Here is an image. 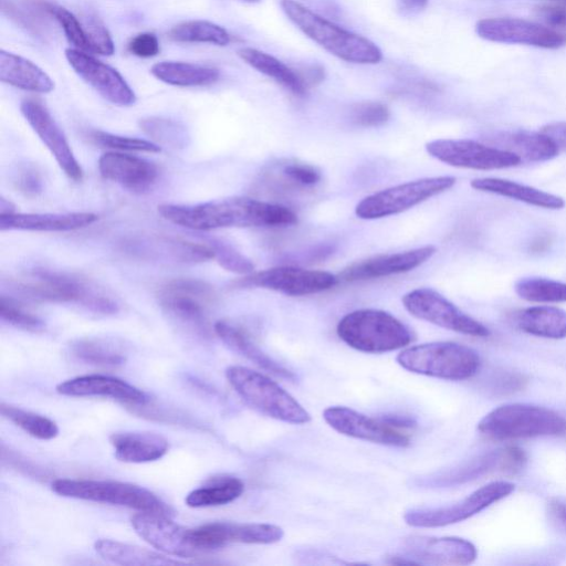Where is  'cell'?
<instances>
[{"label":"cell","instance_id":"obj_30","mask_svg":"<svg viewBox=\"0 0 566 566\" xmlns=\"http://www.w3.org/2000/svg\"><path fill=\"white\" fill-rule=\"evenodd\" d=\"M218 337L233 352L251 360L260 368L280 378L294 381L295 375L263 353L244 329L229 321H218L213 326Z\"/></svg>","mask_w":566,"mask_h":566},{"label":"cell","instance_id":"obj_8","mask_svg":"<svg viewBox=\"0 0 566 566\" xmlns=\"http://www.w3.org/2000/svg\"><path fill=\"white\" fill-rule=\"evenodd\" d=\"M52 491L65 497L106 503L138 512L172 516V509L151 491L126 482L108 480L57 479Z\"/></svg>","mask_w":566,"mask_h":566},{"label":"cell","instance_id":"obj_47","mask_svg":"<svg viewBox=\"0 0 566 566\" xmlns=\"http://www.w3.org/2000/svg\"><path fill=\"white\" fill-rule=\"evenodd\" d=\"M83 24L90 42L91 54L106 56L114 54V41L107 29L98 19L88 17Z\"/></svg>","mask_w":566,"mask_h":566},{"label":"cell","instance_id":"obj_57","mask_svg":"<svg viewBox=\"0 0 566 566\" xmlns=\"http://www.w3.org/2000/svg\"><path fill=\"white\" fill-rule=\"evenodd\" d=\"M428 0H397L398 9L402 14H415L427 7Z\"/></svg>","mask_w":566,"mask_h":566},{"label":"cell","instance_id":"obj_50","mask_svg":"<svg viewBox=\"0 0 566 566\" xmlns=\"http://www.w3.org/2000/svg\"><path fill=\"white\" fill-rule=\"evenodd\" d=\"M128 50L132 54L139 57H153L160 51L158 38L150 32H144L135 35L128 43Z\"/></svg>","mask_w":566,"mask_h":566},{"label":"cell","instance_id":"obj_42","mask_svg":"<svg viewBox=\"0 0 566 566\" xmlns=\"http://www.w3.org/2000/svg\"><path fill=\"white\" fill-rule=\"evenodd\" d=\"M86 137L94 145L116 151H135L150 154L161 151V147L153 140L122 136L103 130H90L86 134Z\"/></svg>","mask_w":566,"mask_h":566},{"label":"cell","instance_id":"obj_13","mask_svg":"<svg viewBox=\"0 0 566 566\" xmlns=\"http://www.w3.org/2000/svg\"><path fill=\"white\" fill-rule=\"evenodd\" d=\"M160 306L174 318L201 332H207L208 308L214 300L210 284L197 279H175L157 292Z\"/></svg>","mask_w":566,"mask_h":566},{"label":"cell","instance_id":"obj_1","mask_svg":"<svg viewBox=\"0 0 566 566\" xmlns=\"http://www.w3.org/2000/svg\"><path fill=\"white\" fill-rule=\"evenodd\" d=\"M159 214L177 226L197 231L222 228L285 227L297 222L289 208L248 197H228L196 205L164 203Z\"/></svg>","mask_w":566,"mask_h":566},{"label":"cell","instance_id":"obj_38","mask_svg":"<svg viewBox=\"0 0 566 566\" xmlns=\"http://www.w3.org/2000/svg\"><path fill=\"white\" fill-rule=\"evenodd\" d=\"M168 38L176 42L209 43L224 46L230 42V34L221 25L207 20L181 22L168 32Z\"/></svg>","mask_w":566,"mask_h":566},{"label":"cell","instance_id":"obj_6","mask_svg":"<svg viewBox=\"0 0 566 566\" xmlns=\"http://www.w3.org/2000/svg\"><path fill=\"white\" fill-rule=\"evenodd\" d=\"M226 377L248 405L268 417L293 424L311 421L307 410L268 376L248 367L230 366Z\"/></svg>","mask_w":566,"mask_h":566},{"label":"cell","instance_id":"obj_3","mask_svg":"<svg viewBox=\"0 0 566 566\" xmlns=\"http://www.w3.org/2000/svg\"><path fill=\"white\" fill-rule=\"evenodd\" d=\"M286 17L310 39L340 60L375 64L382 59L380 49L370 40L344 30L295 0H281Z\"/></svg>","mask_w":566,"mask_h":566},{"label":"cell","instance_id":"obj_5","mask_svg":"<svg viewBox=\"0 0 566 566\" xmlns=\"http://www.w3.org/2000/svg\"><path fill=\"white\" fill-rule=\"evenodd\" d=\"M478 430L493 440L562 436L566 433V419L545 407L506 403L488 412Z\"/></svg>","mask_w":566,"mask_h":566},{"label":"cell","instance_id":"obj_40","mask_svg":"<svg viewBox=\"0 0 566 566\" xmlns=\"http://www.w3.org/2000/svg\"><path fill=\"white\" fill-rule=\"evenodd\" d=\"M0 409L4 418L36 439L51 440L59 434L57 424L45 416L23 410L4 402L1 403Z\"/></svg>","mask_w":566,"mask_h":566},{"label":"cell","instance_id":"obj_11","mask_svg":"<svg viewBox=\"0 0 566 566\" xmlns=\"http://www.w3.org/2000/svg\"><path fill=\"white\" fill-rule=\"evenodd\" d=\"M515 485L507 481L490 482L461 501L439 507H413L403 514L412 527H441L462 522L509 496Z\"/></svg>","mask_w":566,"mask_h":566},{"label":"cell","instance_id":"obj_28","mask_svg":"<svg viewBox=\"0 0 566 566\" xmlns=\"http://www.w3.org/2000/svg\"><path fill=\"white\" fill-rule=\"evenodd\" d=\"M98 217L92 212L67 213H7L0 214L1 231H72L94 223Z\"/></svg>","mask_w":566,"mask_h":566},{"label":"cell","instance_id":"obj_4","mask_svg":"<svg viewBox=\"0 0 566 566\" xmlns=\"http://www.w3.org/2000/svg\"><path fill=\"white\" fill-rule=\"evenodd\" d=\"M338 337L349 347L369 354L402 348L411 343V331L388 312L375 308L353 311L338 322Z\"/></svg>","mask_w":566,"mask_h":566},{"label":"cell","instance_id":"obj_56","mask_svg":"<svg viewBox=\"0 0 566 566\" xmlns=\"http://www.w3.org/2000/svg\"><path fill=\"white\" fill-rule=\"evenodd\" d=\"M548 512L555 522L566 528V502L558 499L551 500Z\"/></svg>","mask_w":566,"mask_h":566},{"label":"cell","instance_id":"obj_20","mask_svg":"<svg viewBox=\"0 0 566 566\" xmlns=\"http://www.w3.org/2000/svg\"><path fill=\"white\" fill-rule=\"evenodd\" d=\"M171 516L138 512L130 523L135 532L156 549L171 556L193 557L197 552L189 541V528L174 522Z\"/></svg>","mask_w":566,"mask_h":566},{"label":"cell","instance_id":"obj_60","mask_svg":"<svg viewBox=\"0 0 566 566\" xmlns=\"http://www.w3.org/2000/svg\"><path fill=\"white\" fill-rule=\"evenodd\" d=\"M243 1H247V2H250V3H256V2H260L261 0H243Z\"/></svg>","mask_w":566,"mask_h":566},{"label":"cell","instance_id":"obj_23","mask_svg":"<svg viewBox=\"0 0 566 566\" xmlns=\"http://www.w3.org/2000/svg\"><path fill=\"white\" fill-rule=\"evenodd\" d=\"M436 251L433 245H426L373 256L353 263L344 269L337 277L345 282H355L409 272L428 261Z\"/></svg>","mask_w":566,"mask_h":566},{"label":"cell","instance_id":"obj_53","mask_svg":"<svg viewBox=\"0 0 566 566\" xmlns=\"http://www.w3.org/2000/svg\"><path fill=\"white\" fill-rule=\"evenodd\" d=\"M527 379L515 373L501 374L492 380V389L499 394H511L525 387Z\"/></svg>","mask_w":566,"mask_h":566},{"label":"cell","instance_id":"obj_45","mask_svg":"<svg viewBox=\"0 0 566 566\" xmlns=\"http://www.w3.org/2000/svg\"><path fill=\"white\" fill-rule=\"evenodd\" d=\"M207 244L212 251L213 259L224 270L244 275L253 273L252 261L232 245L220 240H210Z\"/></svg>","mask_w":566,"mask_h":566},{"label":"cell","instance_id":"obj_9","mask_svg":"<svg viewBox=\"0 0 566 566\" xmlns=\"http://www.w3.org/2000/svg\"><path fill=\"white\" fill-rule=\"evenodd\" d=\"M323 418L337 432L352 438L390 447H407L408 430L415 422L398 416L373 418L345 406H331Z\"/></svg>","mask_w":566,"mask_h":566},{"label":"cell","instance_id":"obj_52","mask_svg":"<svg viewBox=\"0 0 566 566\" xmlns=\"http://www.w3.org/2000/svg\"><path fill=\"white\" fill-rule=\"evenodd\" d=\"M537 14L546 27L566 33V7L542 6L537 9Z\"/></svg>","mask_w":566,"mask_h":566},{"label":"cell","instance_id":"obj_58","mask_svg":"<svg viewBox=\"0 0 566 566\" xmlns=\"http://www.w3.org/2000/svg\"><path fill=\"white\" fill-rule=\"evenodd\" d=\"M549 242L551 241L547 237H541L532 243L531 250L534 252L544 251L548 247Z\"/></svg>","mask_w":566,"mask_h":566},{"label":"cell","instance_id":"obj_24","mask_svg":"<svg viewBox=\"0 0 566 566\" xmlns=\"http://www.w3.org/2000/svg\"><path fill=\"white\" fill-rule=\"evenodd\" d=\"M98 170L103 178L139 193L148 191L158 178V168L151 161L116 150L99 157Z\"/></svg>","mask_w":566,"mask_h":566},{"label":"cell","instance_id":"obj_44","mask_svg":"<svg viewBox=\"0 0 566 566\" xmlns=\"http://www.w3.org/2000/svg\"><path fill=\"white\" fill-rule=\"evenodd\" d=\"M46 11L51 13L62 27L64 34L73 48L91 53L90 42L83 22L80 21L71 11L59 6H46Z\"/></svg>","mask_w":566,"mask_h":566},{"label":"cell","instance_id":"obj_17","mask_svg":"<svg viewBox=\"0 0 566 566\" xmlns=\"http://www.w3.org/2000/svg\"><path fill=\"white\" fill-rule=\"evenodd\" d=\"M476 34L488 41L558 49L566 44V33L545 24L518 18H489L475 25Z\"/></svg>","mask_w":566,"mask_h":566},{"label":"cell","instance_id":"obj_26","mask_svg":"<svg viewBox=\"0 0 566 566\" xmlns=\"http://www.w3.org/2000/svg\"><path fill=\"white\" fill-rule=\"evenodd\" d=\"M125 250L140 258L159 261L193 263L213 259L208 244L160 235L132 239L125 243Z\"/></svg>","mask_w":566,"mask_h":566},{"label":"cell","instance_id":"obj_41","mask_svg":"<svg viewBox=\"0 0 566 566\" xmlns=\"http://www.w3.org/2000/svg\"><path fill=\"white\" fill-rule=\"evenodd\" d=\"M514 290L521 298L528 302H566V283L545 277H523L515 283Z\"/></svg>","mask_w":566,"mask_h":566},{"label":"cell","instance_id":"obj_25","mask_svg":"<svg viewBox=\"0 0 566 566\" xmlns=\"http://www.w3.org/2000/svg\"><path fill=\"white\" fill-rule=\"evenodd\" d=\"M60 395L69 397H105L128 405H145L146 392L116 377L85 375L67 379L56 386Z\"/></svg>","mask_w":566,"mask_h":566},{"label":"cell","instance_id":"obj_34","mask_svg":"<svg viewBox=\"0 0 566 566\" xmlns=\"http://www.w3.org/2000/svg\"><path fill=\"white\" fill-rule=\"evenodd\" d=\"M150 73L159 81L181 87L206 86L218 81L216 67L181 61H163L154 64Z\"/></svg>","mask_w":566,"mask_h":566},{"label":"cell","instance_id":"obj_16","mask_svg":"<svg viewBox=\"0 0 566 566\" xmlns=\"http://www.w3.org/2000/svg\"><path fill=\"white\" fill-rule=\"evenodd\" d=\"M338 281L336 275L326 271L276 266L248 274L238 284L272 290L289 296H304L327 291Z\"/></svg>","mask_w":566,"mask_h":566},{"label":"cell","instance_id":"obj_35","mask_svg":"<svg viewBox=\"0 0 566 566\" xmlns=\"http://www.w3.org/2000/svg\"><path fill=\"white\" fill-rule=\"evenodd\" d=\"M516 326L524 333L551 338L566 337V312L553 306H534L515 315Z\"/></svg>","mask_w":566,"mask_h":566},{"label":"cell","instance_id":"obj_31","mask_svg":"<svg viewBox=\"0 0 566 566\" xmlns=\"http://www.w3.org/2000/svg\"><path fill=\"white\" fill-rule=\"evenodd\" d=\"M0 80L13 87L34 93H50L55 84L32 61L9 51H0Z\"/></svg>","mask_w":566,"mask_h":566},{"label":"cell","instance_id":"obj_51","mask_svg":"<svg viewBox=\"0 0 566 566\" xmlns=\"http://www.w3.org/2000/svg\"><path fill=\"white\" fill-rule=\"evenodd\" d=\"M15 186L25 196H36L42 189L41 176L34 167L24 166L17 174Z\"/></svg>","mask_w":566,"mask_h":566},{"label":"cell","instance_id":"obj_49","mask_svg":"<svg viewBox=\"0 0 566 566\" xmlns=\"http://www.w3.org/2000/svg\"><path fill=\"white\" fill-rule=\"evenodd\" d=\"M281 172L290 182L300 187L315 186L322 179L321 171L316 167L304 163L284 164Z\"/></svg>","mask_w":566,"mask_h":566},{"label":"cell","instance_id":"obj_46","mask_svg":"<svg viewBox=\"0 0 566 566\" xmlns=\"http://www.w3.org/2000/svg\"><path fill=\"white\" fill-rule=\"evenodd\" d=\"M0 316L3 322L29 332H40L45 327V323L40 317L25 311L13 298L6 295L0 297Z\"/></svg>","mask_w":566,"mask_h":566},{"label":"cell","instance_id":"obj_37","mask_svg":"<svg viewBox=\"0 0 566 566\" xmlns=\"http://www.w3.org/2000/svg\"><path fill=\"white\" fill-rule=\"evenodd\" d=\"M244 491V483L235 476H218L197 488L186 496L190 507L219 506L233 502Z\"/></svg>","mask_w":566,"mask_h":566},{"label":"cell","instance_id":"obj_48","mask_svg":"<svg viewBox=\"0 0 566 566\" xmlns=\"http://www.w3.org/2000/svg\"><path fill=\"white\" fill-rule=\"evenodd\" d=\"M389 109L378 102L357 104L352 111L353 120L364 127H375L385 124L389 118Z\"/></svg>","mask_w":566,"mask_h":566},{"label":"cell","instance_id":"obj_19","mask_svg":"<svg viewBox=\"0 0 566 566\" xmlns=\"http://www.w3.org/2000/svg\"><path fill=\"white\" fill-rule=\"evenodd\" d=\"M20 111L63 172L70 179L80 181L83 177L82 167L75 158L66 136L46 107L38 101L24 99L20 104Z\"/></svg>","mask_w":566,"mask_h":566},{"label":"cell","instance_id":"obj_59","mask_svg":"<svg viewBox=\"0 0 566 566\" xmlns=\"http://www.w3.org/2000/svg\"><path fill=\"white\" fill-rule=\"evenodd\" d=\"M12 212H14L13 205L10 201H6L4 198H1L0 199V214H7V213H12Z\"/></svg>","mask_w":566,"mask_h":566},{"label":"cell","instance_id":"obj_22","mask_svg":"<svg viewBox=\"0 0 566 566\" xmlns=\"http://www.w3.org/2000/svg\"><path fill=\"white\" fill-rule=\"evenodd\" d=\"M282 527L269 523L214 522L198 527V538L207 551L231 543L272 544L282 539Z\"/></svg>","mask_w":566,"mask_h":566},{"label":"cell","instance_id":"obj_2","mask_svg":"<svg viewBox=\"0 0 566 566\" xmlns=\"http://www.w3.org/2000/svg\"><path fill=\"white\" fill-rule=\"evenodd\" d=\"M11 285L33 301L75 303L104 315L118 311L116 301L104 291L85 279L64 272L32 270L13 280Z\"/></svg>","mask_w":566,"mask_h":566},{"label":"cell","instance_id":"obj_14","mask_svg":"<svg viewBox=\"0 0 566 566\" xmlns=\"http://www.w3.org/2000/svg\"><path fill=\"white\" fill-rule=\"evenodd\" d=\"M476 547L468 539L454 536H409L391 564L469 565L476 559Z\"/></svg>","mask_w":566,"mask_h":566},{"label":"cell","instance_id":"obj_7","mask_svg":"<svg viewBox=\"0 0 566 566\" xmlns=\"http://www.w3.org/2000/svg\"><path fill=\"white\" fill-rule=\"evenodd\" d=\"M397 363L415 374L447 380L473 377L481 366L479 354L471 347L454 342H431L401 350Z\"/></svg>","mask_w":566,"mask_h":566},{"label":"cell","instance_id":"obj_36","mask_svg":"<svg viewBox=\"0 0 566 566\" xmlns=\"http://www.w3.org/2000/svg\"><path fill=\"white\" fill-rule=\"evenodd\" d=\"M238 55L251 67L272 77L293 94L297 96L306 94L307 87L302 82L297 72L295 73L273 55L253 48H242L238 50Z\"/></svg>","mask_w":566,"mask_h":566},{"label":"cell","instance_id":"obj_27","mask_svg":"<svg viewBox=\"0 0 566 566\" xmlns=\"http://www.w3.org/2000/svg\"><path fill=\"white\" fill-rule=\"evenodd\" d=\"M484 140L527 163L551 160L557 156L559 150L555 142L542 132L502 130L488 135Z\"/></svg>","mask_w":566,"mask_h":566},{"label":"cell","instance_id":"obj_55","mask_svg":"<svg viewBox=\"0 0 566 566\" xmlns=\"http://www.w3.org/2000/svg\"><path fill=\"white\" fill-rule=\"evenodd\" d=\"M304 85L308 88V86L318 84L324 78V70L319 66H310L305 67L304 71L297 72Z\"/></svg>","mask_w":566,"mask_h":566},{"label":"cell","instance_id":"obj_21","mask_svg":"<svg viewBox=\"0 0 566 566\" xmlns=\"http://www.w3.org/2000/svg\"><path fill=\"white\" fill-rule=\"evenodd\" d=\"M525 452L517 447H509L485 453L442 475L423 479L424 485L447 486L464 483L490 472L516 473L526 463Z\"/></svg>","mask_w":566,"mask_h":566},{"label":"cell","instance_id":"obj_39","mask_svg":"<svg viewBox=\"0 0 566 566\" xmlns=\"http://www.w3.org/2000/svg\"><path fill=\"white\" fill-rule=\"evenodd\" d=\"M71 353L77 359L97 366H118L125 354L115 343L103 338H81L71 344Z\"/></svg>","mask_w":566,"mask_h":566},{"label":"cell","instance_id":"obj_29","mask_svg":"<svg viewBox=\"0 0 566 566\" xmlns=\"http://www.w3.org/2000/svg\"><path fill=\"white\" fill-rule=\"evenodd\" d=\"M114 455L125 463H146L161 459L169 443L161 434L149 431H124L109 437Z\"/></svg>","mask_w":566,"mask_h":566},{"label":"cell","instance_id":"obj_10","mask_svg":"<svg viewBox=\"0 0 566 566\" xmlns=\"http://www.w3.org/2000/svg\"><path fill=\"white\" fill-rule=\"evenodd\" d=\"M457 179L451 176L427 177L392 186L361 199L355 213L359 219L375 220L401 213L446 190Z\"/></svg>","mask_w":566,"mask_h":566},{"label":"cell","instance_id":"obj_54","mask_svg":"<svg viewBox=\"0 0 566 566\" xmlns=\"http://www.w3.org/2000/svg\"><path fill=\"white\" fill-rule=\"evenodd\" d=\"M541 132L552 138L558 148L566 149V122L547 124Z\"/></svg>","mask_w":566,"mask_h":566},{"label":"cell","instance_id":"obj_18","mask_svg":"<svg viewBox=\"0 0 566 566\" xmlns=\"http://www.w3.org/2000/svg\"><path fill=\"white\" fill-rule=\"evenodd\" d=\"M65 57L74 72L104 99L116 106H132L136 95L122 74L91 53L65 49Z\"/></svg>","mask_w":566,"mask_h":566},{"label":"cell","instance_id":"obj_12","mask_svg":"<svg viewBox=\"0 0 566 566\" xmlns=\"http://www.w3.org/2000/svg\"><path fill=\"white\" fill-rule=\"evenodd\" d=\"M403 307L415 317L474 337H486L490 329L463 313L437 291L428 287L415 289L402 298Z\"/></svg>","mask_w":566,"mask_h":566},{"label":"cell","instance_id":"obj_15","mask_svg":"<svg viewBox=\"0 0 566 566\" xmlns=\"http://www.w3.org/2000/svg\"><path fill=\"white\" fill-rule=\"evenodd\" d=\"M426 150L447 165L476 170L503 169L522 161L512 153L471 139H436L426 144Z\"/></svg>","mask_w":566,"mask_h":566},{"label":"cell","instance_id":"obj_43","mask_svg":"<svg viewBox=\"0 0 566 566\" xmlns=\"http://www.w3.org/2000/svg\"><path fill=\"white\" fill-rule=\"evenodd\" d=\"M142 129L160 145L174 148L184 147L187 143V135L178 123L170 119L149 117L140 120Z\"/></svg>","mask_w":566,"mask_h":566},{"label":"cell","instance_id":"obj_32","mask_svg":"<svg viewBox=\"0 0 566 566\" xmlns=\"http://www.w3.org/2000/svg\"><path fill=\"white\" fill-rule=\"evenodd\" d=\"M471 187L475 190L507 197L544 209L557 210L565 207V200L557 195L507 179L476 178L471 181Z\"/></svg>","mask_w":566,"mask_h":566},{"label":"cell","instance_id":"obj_33","mask_svg":"<svg viewBox=\"0 0 566 566\" xmlns=\"http://www.w3.org/2000/svg\"><path fill=\"white\" fill-rule=\"evenodd\" d=\"M94 548L102 558L118 565L169 566L184 564L154 551L108 538L97 539Z\"/></svg>","mask_w":566,"mask_h":566}]
</instances>
